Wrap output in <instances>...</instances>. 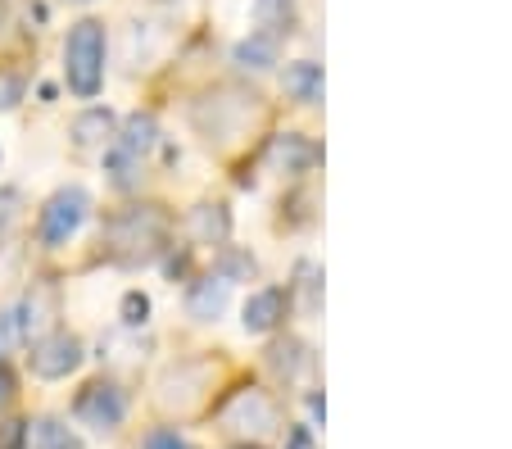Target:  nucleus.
Returning <instances> with one entry per match:
<instances>
[{"instance_id": "nucleus-26", "label": "nucleus", "mask_w": 512, "mask_h": 449, "mask_svg": "<svg viewBox=\"0 0 512 449\" xmlns=\"http://www.w3.org/2000/svg\"><path fill=\"white\" fill-rule=\"evenodd\" d=\"M290 449H313V436L304 427H295V431H290Z\"/></svg>"}, {"instance_id": "nucleus-1", "label": "nucleus", "mask_w": 512, "mask_h": 449, "mask_svg": "<svg viewBox=\"0 0 512 449\" xmlns=\"http://www.w3.org/2000/svg\"><path fill=\"white\" fill-rule=\"evenodd\" d=\"M164 232H168V218L159 214L155 205H136V209H127V214L109 218L105 245L118 264L136 268V264H150V259L164 250Z\"/></svg>"}, {"instance_id": "nucleus-20", "label": "nucleus", "mask_w": 512, "mask_h": 449, "mask_svg": "<svg viewBox=\"0 0 512 449\" xmlns=\"http://www.w3.org/2000/svg\"><path fill=\"white\" fill-rule=\"evenodd\" d=\"M145 318H150V300H145L141 291H127L123 295V323L127 327H141Z\"/></svg>"}, {"instance_id": "nucleus-23", "label": "nucleus", "mask_w": 512, "mask_h": 449, "mask_svg": "<svg viewBox=\"0 0 512 449\" xmlns=\"http://www.w3.org/2000/svg\"><path fill=\"white\" fill-rule=\"evenodd\" d=\"M23 440H28V422H0V449H23Z\"/></svg>"}, {"instance_id": "nucleus-3", "label": "nucleus", "mask_w": 512, "mask_h": 449, "mask_svg": "<svg viewBox=\"0 0 512 449\" xmlns=\"http://www.w3.org/2000/svg\"><path fill=\"white\" fill-rule=\"evenodd\" d=\"M87 209H91V196L82 186L55 191V196L46 200V209H41V241H46L50 250H55V245H68L73 232L82 227V218H87Z\"/></svg>"}, {"instance_id": "nucleus-19", "label": "nucleus", "mask_w": 512, "mask_h": 449, "mask_svg": "<svg viewBox=\"0 0 512 449\" xmlns=\"http://www.w3.org/2000/svg\"><path fill=\"white\" fill-rule=\"evenodd\" d=\"M318 264H300V291H304V309H318V300H322V282H318Z\"/></svg>"}, {"instance_id": "nucleus-6", "label": "nucleus", "mask_w": 512, "mask_h": 449, "mask_svg": "<svg viewBox=\"0 0 512 449\" xmlns=\"http://www.w3.org/2000/svg\"><path fill=\"white\" fill-rule=\"evenodd\" d=\"M82 363V341L73 332H50L32 345V372L46 381H59L68 372H78Z\"/></svg>"}, {"instance_id": "nucleus-24", "label": "nucleus", "mask_w": 512, "mask_h": 449, "mask_svg": "<svg viewBox=\"0 0 512 449\" xmlns=\"http://www.w3.org/2000/svg\"><path fill=\"white\" fill-rule=\"evenodd\" d=\"M145 449H191V445H186L177 431H155V436L145 440Z\"/></svg>"}, {"instance_id": "nucleus-2", "label": "nucleus", "mask_w": 512, "mask_h": 449, "mask_svg": "<svg viewBox=\"0 0 512 449\" xmlns=\"http://www.w3.org/2000/svg\"><path fill=\"white\" fill-rule=\"evenodd\" d=\"M64 78H68V91L82 100H91L100 91V82H105V23L82 19L68 28Z\"/></svg>"}, {"instance_id": "nucleus-7", "label": "nucleus", "mask_w": 512, "mask_h": 449, "mask_svg": "<svg viewBox=\"0 0 512 449\" xmlns=\"http://www.w3.org/2000/svg\"><path fill=\"white\" fill-rule=\"evenodd\" d=\"M155 141H159L155 114H132V118L123 123V137L114 141V150H109V155H114V159H127V164H141V159L155 150Z\"/></svg>"}, {"instance_id": "nucleus-17", "label": "nucleus", "mask_w": 512, "mask_h": 449, "mask_svg": "<svg viewBox=\"0 0 512 449\" xmlns=\"http://www.w3.org/2000/svg\"><path fill=\"white\" fill-rule=\"evenodd\" d=\"M23 218V196L14 191V186H0V245L10 241V232L19 227Z\"/></svg>"}, {"instance_id": "nucleus-22", "label": "nucleus", "mask_w": 512, "mask_h": 449, "mask_svg": "<svg viewBox=\"0 0 512 449\" xmlns=\"http://www.w3.org/2000/svg\"><path fill=\"white\" fill-rule=\"evenodd\" d=\"M218 277H227V282H232V277H254V259H250V254H227V259H223V273H218Z\"/></svg>"}, {"instance_id": "nucleus-4", "label": "nucleus", "mask_w": 512, "mask_h": 449, "mask_svg": "<svg viewBox=\"0 0 512 449\" xmlns=\"http://www.w3.org/2000/svg\"><path fill=\"white\" fill-rule=\"evenodd\" d=\"M223 422L236 436H268V431H277V409H272L268 395L250 386V391H236L223 404Z\"/></svg>"}, {"instance_id": "nucleus-18", "label": "nucleus", "mask_w": 512, "mask_h": 449, "mask_svg": "<svg viewBox=\"0 0 512 449\" xmlns=\"http://www.w3.org/2000/svg\"><path fill=\"white\" fill-rule=\"evenodd\" d=\"M272 368L281 372V377H295V372L304 368V345L300 341H281V345H272Z\"/></svg>"}, {"instance_id": "nucleus-12", "label": "nucleus", "mask_w": 512, "mask_h": 449, "mask_svg": "<svg viewBox=\"0 0 512 449\" xmlns=\"http://www.w3.org/2000/svg\"><path fill=\"white\" fill-rule=\"evenodd\" d=\"M286 91L300 100V105H318L322 100V64H313V59L286 64Z\"/></svg>"}, {"instance_id": "nucleus-11", "label": "nucleus", "mask_w": 512, "mask_h": 449, "mask_svg": "<svg viewBox=\"0 0 512 449\" xmlns=\"http://www.w3.org/2000/svg\"><path fill=\"white\" fill-rule=\"evenodd\" d=\"M313 155H318V150H313L309 141L300 137V132L272 137V146H268V164H272V168H281V173H304V168L313 164Z\"/></svg>"}, {"instance_id": "nucleus-14", "label": "nucleus", "mask_w": 512, "mask_h": 449, "mask_svg": "<svg viewBox=\"0 0 512 449\" xmlns=\"http://www.w3.org/2000/svg\"><path fill=\"white\" fill-rule=\"evenodd\" d=\"M232 55H236V64H241V69L263 73V69H272V64H277V37H272V32H254V37H245L241 46L232 50Z\"/></svg>"}, {"instance_id": "nucleus-16", "label": "nucleus", "mask_w": 512, "mask_h": 449, "mask_svg": "<svg viewBox=\"0 0 512 449\" xmlns=\"http://www.w3.org/2000/svg\"><path fill=\"white\" fill-rule=\"evenodd\" d=\"M23 341H28V336H23L19 309H0V363L10 359V354H19Z\"/></svg>"}, {"instance_id": "nucleus-21", "label": "nucleus", "mask_w": 512, "mask_h": 449, "mask_svg": "<svg viewBox=\"0 0 512 449\" xmlns=\"http://www.w3.org/2000/svg\"><path fill=\"white\" fill-rule=\"evenodd\" d=\"M19 100H23V78L0 69V109H14Z\"/></svg>"}, {"instance_id": "nucleus-9", "label": "nucleus", "mask_w": 512, "mask_h": 449, "mask_svg": "<svg viewBox=\"0 0 512 449\" xmlns=\"http://www.w3.org/2000/svg\"><path fill=\"white\" fill-rule=\"evenodd\" d=\"M186 232L195 245H223L232 236V214H227V205H195L186 218Z\"/></svg>"}, {"instance_id": "nucleus-27", "label": "nucleus", "mask_w": 512, "mask_h": 449, "mask_svg": "<svg viewBox=\"0 0 512 449\" xmlns=\"http://www.w3.org/2000/svg\"><path fill=\"white\" fill-rule=\"evenodd\" d=\"M281 5H286V0H259V10H263V14H272V10H281Z\"/></svg>"}, {"instance_id": "nucleus-13", "label": "nucleus", "mask_w": 512, "mask_h": 449, "mask_svg": "<svg viewBox=\"0 0 512 449\" xmlns=\"http://www.w3.org/2000/svg\"><path fill=\"white\" fill-rule=\"evenodd\" d=\"M109 137H114V114H109V109H87V114L73 118V141H78L82 150L105 146Z\"/></svg>"}, {"instance_id": "nucleus-28", "label": "nucleus", "mask_w": 512, "mask_h": 449, "mask_svg": "<svg viewBox=\"0 0 512 449\" xmlns=\"http://www.w3.org/2000/svg\"><path fill=\"white\" fill-rule=\"evenodd\" d=\"M78 5H87V0H78Z\"/></svg>"}, {"instance_id": "nucleus-10", "label": "nucleus", "mask_w": 512, "mask_h": 449, "mask_svg": "<svg viewBox=\"0 0 512 449\" xmlns=\"http://www.w3.org/2000/svg\"><path fill=\"white\" fill-rule=\"evenodd\" d=\"M286 318V291H277V286H268V291H259V295H250L245 300V332H272V327Z\"/></svg>"}, {"instance_id": "nucleus-15", "label": "nucleus", "mask_w": 512, "mask_h": 449, "mask_svg": "<svg viewBox=\"0 0 512 449\" xmlns=\"http://www.w3.org/2000/svg\"><path fill=\"white\" fill-rule=\"evenodd\" d=\"M32 440H37V449H82V440L59 418H41L37 427H32Z\"/></svg>"}, {"instance_id": "nucleus-8", "label": "nucleus", "mask_w": 512, "mask_h": 449, "mask_svg": "<svg viewBox=\"0 0 512 449\" xmlns=\"http://www.w3.org/2000/svg\"><path fill=\"white\" fill-rule=\"evenodd\" d=\"M227 300H232V282H227V277H200V282L191 286V295H186V309H191V318H200V323H213V318L227 309Z\"/></svg>"}, {"instance_id": "nucleus-5", "label": "nucleus", "mask_w": 512, "mask_h": 449, "mask_svg": "<svg viewBox=\"0 0 512 449\" xmlns=\"http://www.w3.org/2000/svg\"><path fill=\"white\" fill-rule=\"evenodd\" d=\"M73 413H78L91 431H114V427H123V418H127V395L118 391L114 381H91L87 391L78 395V409Z\"/></svg>"}, {"instance_id": "nucleus-25", "label": "nucleus", "mask_w": 512, "mask_h": 449, "mask_svg": "<svg viewBox=\"0 0 512 449\" xmlns=\"http://www.w3.org/2000/svg\"><path fill=\"white\" fill-rule=\"evenodd\" d=\"M14 400V377L5 368H0V409H5V404Z\"/></svg>"}]
</instances>
